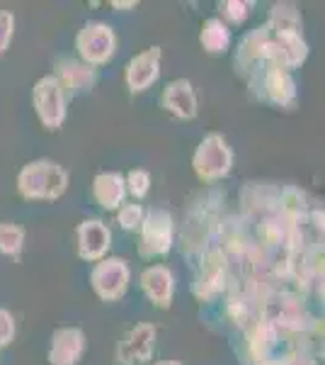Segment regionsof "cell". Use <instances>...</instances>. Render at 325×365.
Listing matches in <instances>:
<instances>
[{
  "mask_svg": "<svg viewBox=\"0 0 325 365\" xmlns=\"http://www.w3.org/2000/svg\"><path fill=\"white\" fill-rule=\"evenodd\" d=\"M27 229L17 222H0V253L8 258H17L25 249Z\"/></svg>",
  "mask_w": 325,
  "mask_h": 365,
  "instance_id": "obj_20",
  "label": "cell"
},
{
  "mask_svg": "<svg viewBox=\"0 0 325 365\" xmlns=\"http://www.w3.org/2000/svg\"><path fill=\"white\" fill-rule=\"evenodd\" d=\"M15 39V15L10 10H0V56L8 54Z\"/></svg>",
  "mask_w": 325,
  "mask_h": 365,
  "instance_id": "obj_24",
  "label": "cell"
},
{
  "mask_svg": "<svg viewBox=\"0 0 325 365\" xmlns=\"http://www.w3.org/2000/svg\"><path fill=\"white\" fill-rule=\"evenodd\" d=\"M158 329L151 322H141L129 329L124 336L117 341L114 361L117 365H149L156 351Z\"/></svg>",
  "mask_w": 325,
  "mask_h": 365,
  "instance_id": "obj_10",
  "label": "cell"
},
{
  "mask_svg": "<svg viewBox=\"0 0 325 365\" xmlns=\"http://www.w3.org/2000/svg\"><path fill=\"white\" fill-rule=\"evenodd\" d=\"M230 27L221 17H209L204 20L202 29H199V46L204 49V54L209 56H223L230 49Z\"/></svg>",
  "mask_w": 325,
  "mask_h": 365,
  "instance_id": "obj_18",
  "label": "cell"
},
{
  "mask_svg": "<svg viewBox=\"0 0 325 365\" xmlns=\"http://www.w3.org/2000/svg\"><path fill=\"white\" fill-rule=\"evenodd\" d=\"M175 244V217L165 207H149L139 229V256L146 261L163 258Z\"/></svg>",
  "mask_w": 325,
  "mask_h": 365,
  "instance_id": "obj_6",
  "label": "cell"
},
{
  "mask_svg": "<svg viewBox=\"0 0 325 365\" xmlns=\"http://www.w3.org/2000/svg\"><path fill=\"white\" fill-rule=\"evenodd\" d=\"M117 32L112 29V25L100 20L85 22L78 34H75V58H80L82 63L92 68L107 66V63L117 54Z\"/></svg>",
  "mask_w": 325,
  "mask_h": 365,
  "instance_id": "obj_7",
  "label": "cell"
},
{
  "mask_svg": "<svg viewBox=\"0 0 325 365\" xmlns=\"http://www.w3.org/2000/svg\"><path fill=\"white\" fill-rule=\"evenodd\" d=\"M114 215H117V225H119L124 232H139L141 225H144L146 210H144V205H139V202H124Z\"/></svg>",
  "mask_w": 325,
  "mask_h": 365,
  "instance_id": "obj_22",
  "label": "cell"
},
{
  "mask_svg": "<svg viewBox=\"0 0 325 365\" xmlns=\"http://www.w3.org/2000/svg\"><path fill=\"white\" fill-rule=\"evenodd\" d=\"M228 287V263L221 246H206L194 263L192 295L197 302H214Z\"/></svg>",
  "mask_w": 325,
  "mask_h": 365,
  "instance_id": "obj_5",
  "label": "cell"
},
{
  "mask_svg": "<svg viewBox=\"0 0 325 365\" xmlns=\"http://www.w3.org/2000/svg\"><path fill=\"white\" fill-rule=\"evenodd\" d=\"M260 319L275 327L282 336L323 339V324L311 314L304 297L294 290H275L260 304Z\"/></svg>",
  "mask_w": 325,
  "mask_h": 365,
  "instance_id": "obj_1",
  "label": "cell"
},
{
  "mask_svg": "<svg viewBox=\"0 0 325 365\" xmlns=\"http://www.w3.org/2000/svg\"><path fill=\"white\" fill-rule=\"evenodd\" d=\"M112 249V229L105 225L97 217L82 220L75 227V253L80 261L85 263H97L102 258H107Z\"/></svg>",
  "mask_w": 325,
  "mask_h": 365,
  "instance_id": "obj_13",
  "label": "cell"
},
{
  "mask_svg": "<svg viewBox=\"0 0 325 365\" xmlns=\"http://www.w3.org/2000/svg\"><path fill=\"white\" fill-rule=\"evenodd\" d=\"M247 81V91L250 96L260 100V103L275 105L282 110H292L297 105L299 91H297V81H294L292 71H287L279 63H257L250 73L245 76Z\"/></svg>",
  "mask_w": 325,
  "mask_h": 365,
  "instance_id": "obj_3",
  "label": "cell"
},
{
  "mask_svg": "<svg viewBox=\"0 0 325 365\" xmlns=\"http://www.w3.org/2000/svg\"><path fill=\"white\" fill-rule=\"evenodd\" d=\"M252 8H255V3H250V0H223V3H218L221 20L226 25H243L252 15Z\"/></svg>",
  "mask_w": 325,
  "mask_h": 365,
  "instance_id": "obj_21",
  "label": "cell"
},
{
  "mask_svg": "<svg viewBox=\"0 0 325 365\" xmlns=\"http://www.w3.org/2000/svg\"><path fill=\"white\" fill-rule=\"evenodd\" d=\"M51 76L58 81L63 96L68 100L75 96H82V93H90L92 88L97 86V78H100L97 68L87 66V63H82L80 58H75V56H58Z\"/></svg>",
  "mask_w": 325,
  "mask_h": 365,
  "instance_id": "obj_12",
  "label": "cell"
},
{
  "mask_svg": "<svg viewBox=\"0 0 325 365\" xmlns=\"http://www.w3.org/2000/svg\"><path fill=\"white\" fill-rule=\"evenodd\" d=\"M92 197L105 212H117L127 202V182L119 170H102L92 178Z\"/></svg>",
  "mask_w": 325,
  "mask_h": 365,
  "instance_id": "obj_17",
  "label": "cell"
},
{
  "mask_svg": "<svg viewBox=\"0 0 325 365\" xmlns=\"http://www.w3.org/2000/svg\"><path fill=\"white\" fill-rule=\"evenodd\" d=\"M32 105L37 120L46 132H58L68 115V98L63 96L61 86L51 73L41 76L32 88Z\"/></svg>",
  "mask_w": 325,
  "mask_h": 365,
  "instance_id": "obj_9",
  "label": "cell"
},
{
  "mask_svg": "<svg viewBox=\"0 0 325 365\" xmlns=\"http://www.w3.org/2000/svg\"><path fill=\"white\" fill-rule=\"evenodd\" d=\"M87 351V336L80 327H58L51 334L46 361L49 365H80Z\"/></svg>",
  "mask_w": 325,
  "mask_h": 365,
  "instance_id": "obj_14",
  "label": "cell"
},
{
  "mask_svg": "<svg viewBox=\"0 0 325 365\" xmlns=\"http://www.w3.org/2000/svg\"><path fill=\"white\" fill-rule=\"evenodd\" d=\"M161 66H163V49L161 46H149V49L139 51L129 58L127 68H124V83L132 96L146 93L153 88L161 78Z\"/></svg>",
  "mask_w": 325,
  "mask_h": 365,
  "instance_id": "obj_11",
  "label": "cell"
},
{
  "mask_svg": "<svg viewBox=\"0 0 325 365\" xmlns=\"http://www.w3.org/2000/svg\"><path fill=\"white\" fill-rule=\"evenodd\" d=\"M141 292L158 309H170L175 299V273L163 263H153L141 273Z\"/></svg>",
  "mask_w": 325,
  "mask_h": 365,
  "instance_id": "obj_16",
  "label": "cell"
},
{
  "mask_svg": "<svg viewBox=\"0 0 325 365\" xmlns=\"http://www.w3.org/2000/svg\"><path fill=\"white\" fill-rule=\"evenodd\" d=\"M161 105L168 115H173L175 120L192 122L199 115V100L197 91H194L190 78H175L163 88Z\"/></svg>",
  "mask_w": 325,
  "mask_h": 365,
  "instance_id": "obj_15",
  "label": "cell"
},
{
  "mask_svg": "<svg viewBox=\"0 0 325 365\" xmlns=\"http://www.w3.org/2000/svg\"><path fill=\"white\" fill-rule=\"evenodd\" d=\"M110 5L114 10H134V8H139V0H112Z\"/></svg>",
  "mask_w": 325,
  "mask_h": 365,
  "instance_id": "obj_27",
  "label": "cell"
},
{
  "mask_svg": "<svg viewBox=\"0 0 325 365\" xmlns=\"http://www.w3.org/2000/svg\"><path fill=\"white\" fill-rule=\"evenodd\" d=\"M124 182H127V192L134 200H144L151 192V173L146 168H132L124 175Z\"/></svg>",
  "mask_w": 325,
  "mask_h": 365,
  "instance_id": "obj_23",
  "label": "cell"
},
{
  "mask_svg": "<svg viewBox=\"0 0 325 365\" xmlns=\"http://www.w3.org/2000/svg\"><path fill=\"white\" fill-rule=\"evenodd\" d=\"M233 149H230L228 139L221 132H209L197 144L192 154V170L199 182L204 185H214V182L228 178L233 170Z\"/></svg>",
  "mask_w": 325,
  "mask_h": 365,
  "instance_id": "obj_4",
  "label": "cell"
},
{
  "mask_svg": "<svg viewBox=\"0 0 325 365\" xmlns=\"http://www.w3.org/2000/svg\"><path fill=\"white\" fill-rule=\"evenodd\" d=\"M149 365H182L180 361H156V363H149Z\"/></svg>",
  "mask_w": 325,
  "mask_h": 365,
  "instance_id": "obj_28",
  "label": "cell"
},
{
  "mask_svg": "<svg viewBox=\"0 0 325 365\" xmlns=\"http://www.w3.org/2000/svg\"><path fill=\"white\" fill-rule=\"evenodd\" d=\"M132 285V266L122 256H107L90 270V287L102 302H119Z\"/></svg>",
  "mask_w": 325,
  "mask_h": 365,
  "instance_id": "obj_8",
  "label": "cell"
},
{
  "mask_svg": "<svg viewBox=\"0 0 325 365\" xmlns=\"http://www.w3.org/2000/svg\"><path fill=\"white\" fill-rule=\"evenodd\" d=\"M265 25L275 32H304V17L294 3H275L270 8Z\"/></svg>",
  "mask_w": 325,
  "mask_h": 365,
  "instance_id": "obj_19",
  "label": "cell"
},
{
  "mask_svg": "<svg viewBox=\"0 0 325 365\" xmlns=\"http://www.w3.org/2000/svg\"><path fill=\"white\" fill-rule=\"evenodd\" d=\"M15 334H17V322H15V314L10 309L0 307V351L8 349L10 344L15 341Z\"/></svg>",
  "mask_w": 325,
  "mask_h": 365,
  "instance_id": "obj_25",
  "label": "cell"
},
{
  "mask_svg": "<svg viewBox=\"0 0 325 365\" xmlns=\"http://www.w3.org/2000/svg\"><path fill=\"white\" fill-rule=\"evenodd\" d=\"M279 365H321L318 358L313 356L311 349H287L284 353L279 356Z\"/></svg>",
  "mask_w": 325,
  "mask_h": 365,
  "instance_id": "obj_26",
  "label": "cell"
},
{
  "mask_svg": "<svg viewBox=\"0 0 325 365\" xmlns=\"http://www.w3.org/2000/svg\"><path fill=\"white\" fill-rule=\"evenodd\" d=\"M17 192L27 202H56L68 192L70 173L54 158H34L17 173Z\"/></svg>",
  "mask_w": 325,
  "mask_h": 365,
  "instance_id": "obj_2",
  "label": "cell"
}]
</instances>
